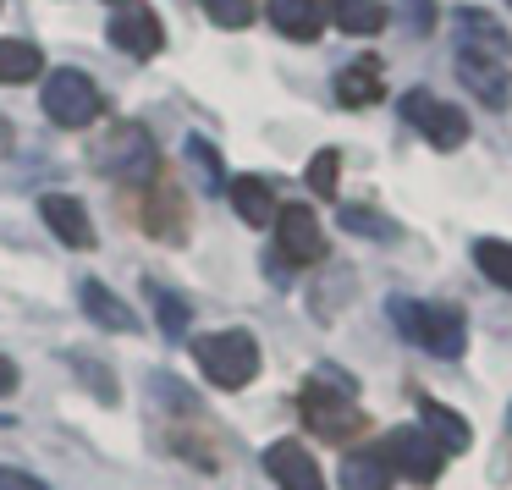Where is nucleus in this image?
I'll use <instances>...</instances> for the list:
<instances>
[{
  "label": "nucleus",
  "instance_id": "obj_1",
  "mask_svg": "<svg viewBox=\"0 0 512 490\" xmlns=\"http://www.w3.org/2000/svg\"><path fill=\"white\" fill-rule=\"evenodd\" d=\"M452 50H457V78L490 111H507L512 105V39L479 6H463L452 23Z\"/></svg>",
  "mask_w": 512,
  "mask_h": 490
},
{
  "label": "nucleus",
  "instance_id": "obj_2",
  "mask_svg": "<svg viewBox=\"0 0 512 490\" xmlns=\"http://www.w3.org/2000/svg\"><path fill=\"white\" fill-rule=\"evenodd\" d=\"M391 320H397V331L408 336L413 347H424V353H435V358H457V353H463V342H468L463 314H457L452 303L391 298Z\"/></svg>",
  "mask_w": 512,
  "mask_h": 490
},
{
  "label": "nucleus",
  "instance_id": "obj_3",
  "mask_svg": "<svg viewBox=\"0 0 512 490\" xmlns=\"http://www.w3.org/2000/svg\"><path fill=\"white\" fill-rule=\"evenodd\" d=\"M303 419H309V430L325 435V441H347V435H358L364 430V413L353 408V380L320 369V375L303 386Z\"/></svg>",
  "mask_w": 512,
  "mask_h": 490
},
{
  "label": "nucleus",
  "instance_id": "obj_4",
  "mask_svg": "<svg viewBox=\"0 0 512 490\" xmlns=\"http://www.w3.org/2000/svg\"><path fill=\"white\" fill-rule=\"evenodd\" d=\"M193 358H199L204 380L221 391H243L259 375V342L248 331H210L193 336Z\"/></svg>",
  "mask_w": 512,
  "mask_h": 490
},
{
  "label": "nucleus",
  "instance_id": "obj_5",
  "mask_svg": "<svg viewBox=\"0 0 512 490\" xmlns=\"http://www.w3.org/2000/svg\"><path fill=\"white\" fill-rule=\"evenodd\" d=\"M94 166H100L111 182H122V188H149V177L160 171V155H155V138H149V127L116 122L111 133H105Z\"/></svg>",
  "mask_w": 512,
  "mask_h": 490
},
{
  "label": "nucleus",
  "instance_id": "obj_6",
  "mask_svg": "<svg viewBox=\"0 0 512 490\" xmlns=\"http://www.w3.org/2000/svg\"><path fill=\"white\" fill-rule=\"evenodd\" d=\"M402 116H408V122L430 138V149H441V155H452V149L468 144V116L457 111V105H446L441 94H430V89L402 94Z\"/></svg>",
  "mask_w": 512,
  "mask_h": 490
},
{
  "label": "nucleus",
  "instance_id": "obj_7",
  "mask_svg": "<svg viewBox=\"0 0 512 490\" xmlns=\"http://www.w3.org/2000/svg\"><path fill=\"white\" fill-rule=\"evenodd\" d=\"M45 116L56 127H89L94 116H100V89H94L83 72H72V67H61V72H50L45 78Z\"/></svg>",
  "mask_w": 512,
  "mask_h": 490
},
{
  "label": "nucleus",
  "instance_id": "obj_8",
  "mask_svg": "<svg viewBox=\"0 0 512 490\" xmlns=\"http://www.w3.org/2000/svg\"><path fill=\"white\" fill-rule=\"evenodd\" d=\"M276 248L287 265H320L325 259V232H320V215L309 210V204H287V210H276Z\"/></svg>",
  "mask_w": 512,
  "mask_h": 490
},
{
  "label": "nucleus",
  "instance_id": "obj_9",
  "mask_svg": "<svg viewBox=\"0 0 512 490\" xmlns=\"http://www.w3.org/2000/svg\"><path fill=\"white\" fill-rule=\"evenodd\" d=\"M380 452H386L391 474L413 479V485H430V479L441 474V463H446V452H441V446H435L424 430H413V424H402V430H391V441L380 446Z\"/></svg>",
  "mask_w": 512,
  "mask_h": 490
},
{
  "label": "nucleus",
  "instance_id": "obj_10",
  "mask_svg": "<svg viewBox=\"0 0 512 490\" xmlns=\"http://www.w3.org/2000/svg\"><path fill=\"white\" fill-rule=\"evenodd\" d=\"M111 45L127 50V56H138V61H149L166 45V28H160V17L149 12V6H127V12L111 17Z\"/></svg>",
  "mask_w": 512,
  "mask_h": 490
},
{
  "label": "nucleus",
  "instance_id": "obj_11",
  "mask_svg": "<svg viewBox=\"0 0 512 490\" xmlns=\"http://www.w3.org/2000/svg\"><path fill=\"white\" fill-rule=\"evenodd\" d=\"M265 468H270V479H276L281 490H325V474H320V463L303 452V441L265 446Z\"/></svg>",
  "mask_w": 512,
  "mask_h": 490
},
{
  "label": "nucleus",
  "instance_id": "obj_12",
  "mask_svg": "<svg viewBox=\"0 0 512 490\" xmlns=\"http://www.w3.org/2000/svg\"><path fill=\"white\" fill-rule=\"evenodd\" d=\"M39 215H45V226L67 248H94V221L72 193H45V199H39Z\"/></svg>",
  "mask_w": 512,
  "mask_h": 490
},
{
  "label": "nucleus",
  "instance_id": "obj_13",
  "mask_svg": "<svg viewBox=\"0 0 512 490\" xmlns=\"http://www.w3.org/2000/svg\"><path fill=\"white\" fill-rule=\"evenodd\" d=\"M380 94H386V78H380V61H375V56L347 61V67L336 72V100H342L347 111H364V105H380Z\"/></svg>",
  "mask_w": 512,
  "mask_h": 490
},
{
  "label": "nucleus",
  "instance_id": "obj_14",
  "mask_svg": "<svg viewBox=\"0 0 512 490\" xmlns=\"http://www.w3.org/2000/svg\"><path fill=\"white\" fill-rule=\"evenodd\" d=\"M270 23H276V34L309 45V39H320V28H325V6L320 0H270Z\"/></svg>",
  "mask_w": 512,
  "mask_h": 490
},
{
  "label": "nucleus",
  "instance_id": "obj_15",
  "mask_svg": "<svg viewBox=\"0 0 512 490\" xmlns=\"http://www.w3.org/2000/svg\"><path fill=\"white\" fill-rule=\"evenodd\" d=\"M325 17H331L342 34H353V39H369V34H380L386 28V0H325Z\"/></svg>",
  "mask_w": 512,
  "mask_h": 490
},
{
  "label": "nucleus",
  "instance_id": "obj_16",
  "mask_svg": "<svg viewBox=\"0 0 512 490\" xmlns=\"http://www.w3.org/2000/svg\"><path fill=\"white\" fill-rule=\"evenodd\" d=\"M78 303H83V314H89V320L105 325V331H138V314L127 309V303L116 298L105 281H83V287H78Z\"/></svg>",
  "mask_w": 512,
  "mask_h": 490
},
{
  "label": "nucleus",
  "instance_id": "obj_17",
  "mask_svg": "<svg viewBox=\"0 0 512 490\" xmlns=\"http://www.w3.org/2000/svg\"><path fill=\"white\" fill-rule=\"evenodd\" d=\"M226 199H232V210L243 215L248 226H270V221H276V193H270L265 177H237V182H226Z\"/></svg>",
  "mask_w": 512,
  "mask_h": 490
},
{
  "label": "nucleus",
  "instance_id": "obj_18",
  "mask_svg": "<svg viewBox=\"0 0 512 490\" xmlns=\"http://www.w3.org/2000/svg\"><path fill=\"white\" fill-rule=\"evenodd\" d=\"M182 210H188V199H182L171 182H160L155 193H149V204H144V226H149V237H166V243H182Z\"/></svg>",
  "mask_w": 512,
  "mask_h": 490
},
{
  "label": "nucleus",
  "instance_id": "obj_19",
  "mask_svg": "<svg viewBox=\"0 0 512 490\" xmlns=\"http://www.w3.org/2000/svg\"><path fill=\"white\" fill-rule=\"evenodd\" d=\"M342 490H391V463L380 446L342 457Z\"/></svg>",
  "mask_w": 512,
  "mask_h": 490
},
{
  "label": "nucleus",
  "instance_id": "obj_20",
  "mask_svg": "<svg viewBox=\"0 0 512 490\" xmlns=\"http://www.w3.org/2000/svg\"><path fill=\"white\" fill-rule=\"evenodd\" d=\"M419 413H424V424H419V430L430 435V441L441 446V452H463V446L474 441V435H468V424L457 419L452 408H441V402H430V397H424V402H419Z\"/></svg>",
  "mask_w": 512,
  "mask_h": 490
},
{
  "label": "nucleus",
  "instance_id": "obj_21",
  "mask_svg": "<svg viewBox=\"0 0 512 490\" xmlns=\"http://www.w3.org/2000/svg\"><path fill=\"white\" fill-rule=\"evenodd\" d=\"M45 72V56L28 39H0V83H34Z\"/></svg>",
  "mask_w": 512,
  "mask_h": 490
},
{
  "label": "nucleus",
  "instance_id": "obj_22",
  "mask_svg": "<svg viewBox=\"0 0 512 490\" xmlns=\"http://www.w3.org/2000/svg\"><path fill=\"white\" fill-rule=\"evenodd\" d=\"M474 265L485 270L501 292H512V243H507V237H479V243H474Z\"/></svg>",
  "mask_w": 512,
  "mask_h": 490
},
{
  "label": "nucleus",
  "instance_id": "obj_23",
  "mask_svg": "<svg viewBox=\"0 0 512 490\" xmlns=\"http://www.w3.org/2000/svg\"><path fill=\"white\" fill-rule=\"evenodd\" d=\"M182 149H188V166L199 171V182H204V188H210V193H215V188H226L221 155H215V144H210V138H188Z\"/></svg>",
  "mask_w": 512,
  "mask_h": 490
},
{
  "label": "nucleus",
  "instance_id": "obj_24",
  "mask_svg": "<svg viewBox=\"0 0 512 490\" xmlns=\"http://www.w3.org/2000/svg\"><path fill=\"white\" fill-rule=\"evenodd\" d=\"M149 292H155V309H160V331H166L171 342H182V336H188V303L166 287H149Z\"/></svg>",
  "mask_w": 512,
  "mask_h": 490
},
{
  "label": "nucleus",
  "instance_id": "obj_25",
  "mask_svg": "<svg viewBox=\"0 0 512 490\" xmlns=\"http://www.w3.org/2000/svg\"><path fill=\"white\" fill-rule=\"evenodd\" d=\"M204 12L221 28H248L254 23V0H204Z\"/></svg>",
  "mask_w": 512,
  "mask_h": 490
},
{
  "label": "nucleus",
  "instance_id": "obj_26",
  "mask_svg": "<svg viewBox=\"0 0 512 490\" xmlns=\"http://www.w3.org/2000/svg\"><path fill=\"white\" fill-rule=\"evenodd\" d=\"M336 171H342V155H336V149H320V155L309 160V188L314 193H336Z\"/></svg>",
  "mask_w": 512,
  "mask_h": 490
},
{
  "label": "nucleus",
  "instance_id": "obj_27",
  "mask_svg": "<svg viewBox=\"0 0 512 490\" xmlns=\"http://www.w3.org/2000/svg\"><path fill=\"white\" fill-rule=\"evenodd\" d=\"M342 226L347 232H369V237H380V243L397 237V226H391L386 215H375V210H342Z\"/></svg>",
  "mask_w": 512,
  "mask_h": 490
},
{
  "label": "nucleus",
  "instance_id": "obj_28",
  "mask_svg": "<svg viewBox=\"0 0 512 490\" xmlns=\"http://www.w3.org/2000/svg\"><path fill=\"white\" fill-rule=\"evenodd\" d=\"M402 28H408V34H430L435 28V0H402Z\"/></svg>",
  "mask_w": 512,
  "mask_h": 490
},
{
  "label": "nucleus",
  "instance_id": "obj_29",
  "mask_svg": "<svg viewBox=\"0 0 512 490\" xmlns=\"http://www.w3.org/2000/svg\"><path fill=\"white\" fill-rule=\"evenodd\" d=\"M0 490H50V485L34 474H23V468H0Z\"/></svg>",
  "mask_w": 512,
  "mask_h": 490
},
{
  "label": "nucleus",
  "instance_id": "obj_30",
  "mask_svg": "<svg viewBox=\"0 0 512 490\" xmlns=\"http://www.w3.org/2000/svg\"><path fill=\"white\" fill-rule=\"evenodd\" d=\"M6 391H17V364L0 353V397H6Z\"/></svg>",
  "mask_w": 512,
  "mask_h": 490
},
{
  "label": "nucleus",
  "instance_id": "obj_31",
  "mask_svg": "<svg viewBox=\"0 0 512 490\" xmlns=\"http://www.w3.org/2000/svg\"><path fill=\"white\" fill-rule=\"evenodd\" d=\"M6 149H12V127L0 122V155H6Z\"/></svg>",
  "mask_w": 512,
  "mask_h": 490
},
{
  "label": "nucleus",
  "instance_id": "obj_32",
  "mask_svg": "<svg viewBox=\"0 0 512 490\" xmlns=\"http://www.w3.org/2000/svg\"><path fill=\"white\" fill-rule=\"evenodd\" d=\"M507 424H512V419H507Z\"/></svg>",
  "mask_w": 512,
  "mask_h": 490
}]
</instances>
